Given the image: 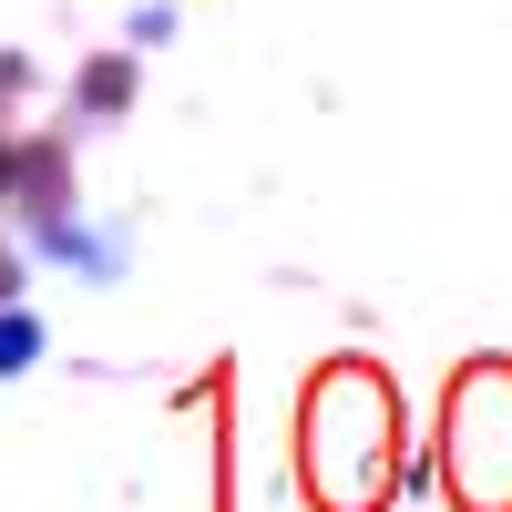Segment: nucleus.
I'll list each match as a JSON object with an SVG mask.
<instances>
[{
  "mask_svg": "<svg viewBox=\"0 0 512 512\" xmlns=\"http://www.w3.org/2000/svg\"><path fill=\"white\" fill-rule=\"evenodd\" d=\"M41 359V318L21 308V297H0V379H21Z\"/></svg>",
  "mask_w": 512,
  "mask_h": 512,
  "instance_id": "obj_4",
  "label": "nucleus"
},
{
  "mask_svg": "<svg viewBox=\"0 0 512 512\" xmlns=\"http://www.w3.org/2000/svg\"><path fill=\"white\" fill-rule=\"evenodd\" d=\"M134 41H144V52H154V41H175V11H164V0H144V11H134Z\"/></svg>",
  "mask_w": 512,
  "mask_h": 512,
  "instance_id": "obj_6",
  "label": "nucleus"
},
{
  "mask_svg": "<svg viewBox=\"0 0 512 512\" xmlns=\"http://www.w3.org/2000/svg\"><path fill=\"white\" fill-rule=\"evenodd\" d=\"M21 256H41V267H62V277H82V287H113L123 256H134V236H123V226H82L72 205H62V216H41V226L21 236Z\"/></svg>",
  "mask_w": 512,
  "mask_h": 512,
  "instance_id": "obj_3",
  "label": "nucleus"
},
{
  "mask_svg": "<svg viewBox=\"0 0 512 512\" xmlns=\"http://www.w3.org/2000/svg\"><path fill=\"white\" fill-rule=\"evenodd\" d=\"M123 93H134V62H93L82 72V103L93 113H123Z\"/></svg>",
  "mask_w": 512,
  "mask_h": 512,
  "instance_id": "obj_5",
  "label": "nucleus"
},
{
  "mask_svg": "<svg viewBox=\"0 0 512 512\" xmlns=\"http://www.w3.org/2000/svg\"><path fill=\"white\" fill-rule=\"evenodd\" d=\"M400 472V400L369 359H338L318 369L308 390V492L328 512H369Z\"/></svg>",
  "mask_w": 512,
  "mask_h": 512,
  "instance_id": "obj_1",
  "label": "nucleus"
},
{
  "mask_svg": "<svg viewBox=\"0 0 512 512\" xmlns=\"http://www.w3.org/2000/svg\"><path fill=\"white\" fill-rule=\"evenodd\" d=\"M441 461H451L461 512H512V369L502 359H482L472 379H451Z\"/></svg>",
  "mask_w": 512,
  "mask_h": 512,
  "instance_id": "obj_2",
  "label": "nucleus"
}]
</instances>
